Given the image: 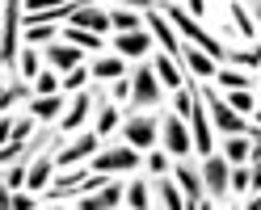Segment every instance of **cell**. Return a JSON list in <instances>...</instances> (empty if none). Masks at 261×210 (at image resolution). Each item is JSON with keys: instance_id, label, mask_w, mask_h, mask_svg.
<instances>
[{"instance_id": "1", "label": "cell", "mask_w": 261, "mask_h": 210, "mask_svg": "<svg viewBox=\"0 0 261 210\" xmlns=\"http://www.w3.org/2000/svg\"><path fill=\"white\" fill-rule=\"evenodd\" d=\"M165 17H169V25L177 29V34H181V38H190V42L198 46L202 55H211L215 63H219V59H227V46H223L219 38H211V34H206V29L190 17V13H186L181 5H165Z\"/></svg>"}, {"instance_id": "2", "label": "cell", "mask_w": 261, "mask_h": 210, "mask_svg": "<svg viewBox=\"0 0 261 210\" xmlns=\"http://www.w3.org/2000/svg\"><path fill=\"white\" fill-rule=\"evenodd\" d=\"M97 131H85V135H76L72 143H55V168L63 172V168H76V164H85V160H93L97 156Z\"/></svg>"}, {"instance_id": "3", "label": "cell", "mask_w": 261, "mask_h": 210, "mask_svg": "<svg viewBox=\"0 0 261 210\" xmlns=\"http://www.w3.org/2000/svg\"><path fill=\"white\" fill-rule=\"evenodd\" d=\"M122 139H126L135 152H152L156 143H160V118H156V114L126 118V122H122Z\"/></svg>"}, {"instance_id": "4", "label": "cell", "mask_w": 261, "mask_h": 210, "mask_svg": "<svg viewBox=\"0 0 261 210\" xmlns=\"http://www.w3.org/2000/svg\"><path fill=\"white\" fill-rule=\"evenodd\" d=\"M202 189L206 198H219V202L232 193V164L223 156H202Z\"/></svg>"}, {"instance_id": "5", "label": "cell", "mask_w": 261, "mask_h": 210, "mask_svg": "<svg viewBox=\"0 0 261 210\" xmlns=\"http://www.w3.org/2000/svg\"><path fill=\"white\" fill-rule=\"evenodd\" d=\"M93 172H135L139 168V152L130 147V143H122V147H106V152H97L93 156V164H89Z\"/></svg>"}, {"instance_id": "6", "label": "cell", "mask_w": 261, "mask_h": 210, "mask_svg": "<svg viewBox=\"0 0 261 210\" xmlns=\"http://www.w3.org/2000/svg\"><path fill=\"white\" fill-rule=\"evenodd\" d=\"M160 143H165V152L169 156H190V147H194V135H190V126H186V118L181 114H165V126H160Z\"/></svg>"}, {"instance_id": "7", "label": "cell", "mask_w": 261, "mask_h": 210, "mask_svg": "<svg viewBox=\"0 0 261 210\" xmlns=\"http://www.w3.org/2000/svg\"><path fill=\"white\" fill-rule=\"evenodd\" d=\"M126 202V185L122 181H106L97 193H80L76 198V210H114Z\"/></svg>"}, {"instance_id": "8", "label": "cell", "mask_w": 261, "mask_h": 210, "mask_svg": "<svg viewBox=\"0 0 261 210\" xmlns=\"http://www.w3.org/2000/svg\"><path fill=\"white\" fill-rule=\"evenodd\" d=\"M130 101L135 105H160V80L152 72V63H139L130 76Z\"/></svg>"}, {"instance_id": "9", "label": "cell", "mask_w": 261, "mask_h": 210, "mask_svg": "<svg viewBox=\"0 0 261 210\" xmlns=\"http://www.w3.org/2000/svg\"><path fill=\"white\" fill-rule=\"evenodd\" d=\"M97 93H101V84H97L93 93H89V88H80V93L72 97L68 114H63V122H59V131H63V135H72V131H80V126L89 122V114H93V105H97Z\"/></svg>"}, {"instance_id": "10", "label": "cell", "mask_w": 261, "mask_h": 210, "mask_svg": "<svg viewBox=\"0 0 261 210\" xmlns=\"http://www.w3.org/2000/svg\"><path fill=\"white\" fill-rule=\"evenodd\" d=\"M59 139H63V135H59ZM59 139H55V143H59ZM55 143L30 160V172H25V189H30V193H34V189H46V185L55 181V172H59V168H55Z\"/></svg>"}, {"instance_id": "11", "label": "cell", "mask_w": 261, "mask_h": 210, "mask_svg": "<svg viewBox=\"0 0 261 210\" xmlns=\"http://www.w3.org/2000/svg\"><path fill=\"white\" fill-rule=\"evenodd\" d=\"M68 25H76V29H89V34H101V38H106V34H114V29H110V9H101L97 0H89L85 9H76Z\"/></svg>"}, {"instance_id": "12", "label": "cell", "mask_w": 261, "mask_h": 210, "mask_svg": "<svg viewBox=\"0 0 261 210\" xmlns=\"http://www.w3.org/2000/svg\"><path fill=\"white\" fill-rule=\"evenodd\" d=\"M42 59H46V68H51V72H72V68L85 63V51L72 46V42H46Z\"/></svg>"}, {"instance_id": "13", "label": "cell", "mask_w": 261, "mask_h": 210, "mask_svg": "<svg viewBox=\"0 0 261 210\" xmlns=\"http://www.w3.org/2000/svg\"><path fill=\"white\" fill-rule=\"evenodd\" d=\"M152 198L160 202V210H186V193H181V185L173 181V172L152 176Z\"/></svg>"}, {"instance_id": "14", "label": "cell", "mask_w": 261, "mask_h": 210, "mask_svg": "<svg viewBox=\"0 0 261 210\" xmlns=\"http://www.w3.org/2000/svg\"><path fill=\"white\" fill-rule=\"evenodd\" d=\"M152 34H148V25H143V29H130V34H118V38H114V51H118L122 59H143V55H148L152 51Z\"/></svg>"}, {"instance_id": "15", "label": "cell", "mask_w": 261, "mask_h": 210, "mask_svg": "<svg viewBox=\"0 0 261 210\" xmlns=\"http://www.w3.org/2000/svg\"><path fill=\"white\" fill-rule=\"evenodd\" d=\"M89 76L97 80V84H106V80L114 84V80L126 76V59H122V55H97V59L89 63Z\"/></svg>"}, {"instance_id": "16", "label": "cell", "mask_w": 261, "mask_h": 210, "mask_svg": "<svg viewBox=\"0 0 261 210\" xmlns=\"http://www.w3.org/2000/svg\"><path fill=\"white\" fill-rule=\"evenodd\" d=\"M181 63L194 72V80H206V76H215V68H219V63L211 59V55H202L198 46H181Z\"/></svg>"}, {"instance_id": "17", "label": "cell", "mask_w": 261, "mask_h": 210, "mask_svg": "<svg viewBox=\"0 0 261 210\" xmlns=\"http://www.w3.org/2000/svg\"><path fill=\"white\" fill-rule=\"evenodd\" d=\"M173 181L181 185L186 198H202V193H206V189H202V172L194 168V164H177V168H173Z\"/></svg>"}, {"instance_id": "18", "label": "cell", "mask_w": 261, "mask_h": 210, "mask_svg": "<svg viewBox=\"0 0 261 210\" xmlns=\"http://www.w3.org/2000/svg\"><path fill=\"white\" fill-rule=\"evenodd\" d=\"M152 72H156V80H165V88H173V93L186 84V76L177 72V59L173 55H156L152 59Z\"/></svg>"}, {"instance_id": "19", "label": "cell", "mask_w": 261, "mask_h": 210, "mask_svg": "<svg viewBox=\"0 0 261 210\" xmlns=\"http://www.w3.org/2000/svg\"><path fill=\"white\" fill-rule=\"evenodd\" d=\"M223 160H227V164H249V160H253V143H249V135H227V143H223Z\"/></svg>"}, {"instance_id": "20", "label": "cell", "mask_w": 261, "mask_h": 210, "mask_svg": "<svg viewBox=\"0 0 261 210\" xmlns=\"http://www.w3.org/2000/svg\"><path fill=\"white\" fill-rule=\"evenodd\" d=\"M118 126H122V122H118V109L106 101V93H97V135L106 139V135L118 131Z\"/></svg>"}, {"instance_id": "21", "label": "cell", "mask_w": 261, "mask_h": 210, "mask_svg": "<svg viewBox=\"0 0 261 210\" xmlns=\"http://www.w3.org/2000/svg\"><path fill=\"white\" fill-rule=\"evenodd\" d=\"M59 109H63V97H59V93H51V97H30V118L51 122V118H59Z\"/></svg>"}, {"instance_id": "22", "label": "cell", "mask_w": 261, "mask_h": 210, "mask_svg": "<svg viewBox=\"0 0 261 210\" xmlns=\"http://www.w3.org/2000/svg\"><path fill=\"white\" fill-rule=\"evenodd\" d=\"M59 38L72 42V46H80V51H101V42H106L101 34H89V29H76V25H63Z\"/></svg>"}, {"instance_id": "23", "label": "cell", "mask_w": 261, "mask_h": 210, "mask_svg": "<svg viewBox=\"0 0 261 210\" xmlns=\"http://www.w3.org/2000/svg\"><path fill=\"white\" fill-rule=\"evenodd\" d=\"M110 29H114V34H130V29H143L139 9H110Z\"/></svg>"}, {"instance_id": "24", "label": "cell", "mask_w": 261, "mask_h": 210, "mask_svg": "<svg viewBox=\"0 0 261 210\" xmlns=\"http://www.w3.org/2000/svg\"><path fill=\"white\" fill-rule=\"evenodd\" d=\"M253 76L249 72H232V68H215V88L219 93H236V88H249Z\"/></svg>"}, {"instance_id": "25", "label": "cell", "mask_w": 261, "mask_h": 210, "mask_svg": "<svg viewBox=\"0 0 261 210\" xmlns=\"http://www.w3.org/2000/svg\"><path fill=\"white\" fill-rule=\"evenodd\" d=\"M126 206L130 210H152V181H130L126 185Z\"/></svg>"}, {"instance_id": "26", "label": "cell", "mask_w": 261, "mask_h": 210, "mask_svg": "<svg viewBox=\"0 0 261 210\" xmlns=\"http://www.w3.org/2000/svg\"><path fill=\"white\" fill-rule=\"evenodd\" d=\"M38 68H42V59H38V51H34V46L25 42V46H21V55H17V76L30 84V80L38 76Z\"/></svg>"}, {"instance_id": "27", "label": "cell", "mask_w": 261, "mask_h": 210, "mask_svg": "<svg viewBox=\"0 0 261 210\" xmlns=\"http://www.w3.org/2000/svg\"><path fill=\"white\" fill-rule=\"evenodd\" d=\"M232 25L240 38H257V25H253V13L240 5V0H232Z\"/></svg>"}, {"instance_id": "28", "label": "cell", "mask_w": 261, "mask_h": 210, "mask_svg": "<svg viewBox=\"0 0 261 210\" xmlns=\"http://www.w3.org/2000/svg\"><path fill=\"white\" fill-rule=\"evenodd\" d=\"M223 101L236 109V114H244V118H253V109H257V101H253V93L249 88H236V93H223Z\"/></svg>"}, {"instance_id": "29", "label": "cell", "mask_w": 261, "mask_h": 210, "mask_svg": "<svg viewBox=\"0 0 261 210\" xmlns=\"http://www.w3.org/2000/svg\"><path fill=\"white\" fill-rule=\"evenodd\" d=\"M63 88V76L59 72H38L34 76V97H51V93H59Z\"/></svg>"}, {"instance_id": "30", "label": "cell", "mask_w": 261, "mask_h": 210, "mask_svg": "<svg viewBox=\"0 0 261 210\" xmlns=\"http://www.w3.org/2000/svg\"><path fill=\"white\" fill-rule=\"evenodd\" d=\"M30 46H46V42H55V25H25V34H21Z\"/></svg>"}, {"instance_id": "31", "label": "cell", "mask_w": 261, "mask_h": 210, "mask_svg": "<svg viewBox=\"0 0 261 210\" xmlns=\"http://www.w3.org/2000/svg\"><path fill=\"white\" fill-rule=\"evenodd\" d=\"M227 63H240V68H261V42L257 46H249V51H227Z\"/></svg>"}, {"instance_id": "32", "label": "cell", "mask_w": 261, "mask_h": 210, "mask_svg": "<svg viewBox=\"0 0 261 210\" xmlns=\"http://www.w3.org/2000/svg\"><path fill=\"white\" fill-rule=\"evenodd\" d=\"M89 84V63H80V68H72V72H63V88L68 93H80Z\"/></svg>"}, {"instance_id": "33", "label": "cell", "mask_w": 261, "mask_h": 210, "mask_svg": "<svg viewBox=\"0 0 261 210\" xmlns=\"http://www.w3.org/2000/svg\"><path fill=\"white\" fill-rule=\"evenodd\" d=\"M21 97H30V84L21 80V84H9V88H0V114H5L9 105H17Z\"/></svg>"}, {"instance_id": "34", "label": "cell", "mask_w": 261, "mask_h": 210, "mask_svg": "<svg viewBox=\"0 0 261 210\" xmlns=\"http://www.w3.org/2000/svg\"><path fill=\"white\" fill-rule=\"evenodd\" d=\"M244 189H253V172L244 164H232V193H244Z\"/></svg>"}, {"instance_id": "35", "label": "cell", "mask_w": 261, "mask_h": 210, "mask_svg": "<svg viewBox=\"0 0 261 210\" xmlns=\"http://www.w3.org/2000/svg\"><path fill=\"white\" fill-rule=\"evenodd\" d=\"M148 168H152L156 176H165V172H173V168H169V152H160V147H152V152H148Z\"/></svg>"}, {"instance_id": "36", "label": "cell", "mask_w": 261, "mask_h": 210, "mask_svg": "<svg viewBox=\"0 0 261 210\" xmlns=\"http://www.w3.org/2000/svg\"><path fill=\"white\" fill-rule=\"evenodd\" d=\"M38 202H34V193L30 189H13V210H34Z\"/></svg>"}, {"instance_id": "37", "label": "cell", "mask_w": 261, "mask_h": 210, "mask_svg": "<svg viewBox=\"0 0 261 210\" xmlns=\"http://www.w3.org/2000/svg\"><path fill=\"white\" fill-rule=\"evenodd\" d=\"M30 131H34V118H25V122H17V126H13V139H17V143H30V139H34Z\"/></svg>"}, {"instance_id": "38", "label": "cell", "mask_w": 261, "mask_h": 210, "mask_svg": "<svg viewBox=\"0 0 261 210\" xmlns=\"http://www.w3.org/2000/svg\"><path fill=\"white\" fill-rule=\"evenodd\" d=\"M21 5H25V13H46V9L63 5V0H21Z\"/></svg>"}, {"instance_id": "39", "label": "cell", "mask_w": 261, "mask_h": 210, "mask_svg": "<svg viewBox=\"0 0 261 210\" xmlns=\"http://www.w3.org/2000/svg\"><path fill=\"white\" fill-rule=\"evenodd\" d=\"M186 13H190V17H202V13H206V0H186V5H181Z\"/></svg>"}, {"instance_id": "40", "label": "cell", "mask_w": 261, "mask_h": 210, "mask_svg": "<svg viewBox=\"0 0 261 210\" xmlns=\"http://www.w3.org/2000/svg\"><path fill=\"white\" fill-rule=\"evenodd\" d=\"M13 126H17V122H9V118H0V147H5V143L13 139Z\"/></svg>"}, {"instance_id": "41", "label": "cell", "mask_w": 261, "mask_h": 210, "mask_svg": "<svg viewBox=\"0 0 261 210\" xmlns=\"http://www.w3.org/2000/svg\"><path fill=\"white\" fill-rule=\"evenodd\" d=\"M0 210H13V189L0 181Z\"/></svg>"}, {"instance_id": "42", "label": "cell", "mask_w": 261, "mask_h": 210, "mask_svg": "<svg viewBox=\"0 0 261 210\" xmlns=\"http://www.w3.org/2000/svg\"><path fill=\"white\" fill-rule=\"evenodd\" d=\"M114 97H118V101H122V97H130V80H126V76L114 80Z\"/></svg>"}, {"instance_id": "43", "label": "cell", "mask_w": 261, "mask_h": 210, "mask_svg": "<svg viewBox=\"0 0 261 210\" xmlns=\"http://www.w3.org/2000/svg\"><path fill=\"white\" fill-rule=\"evenodd\" d=\"M118 5H130V9H143V13H148V9H156V0H118Z\"/></svg>"}, {"instance_id": "44", "label": "cell", "mask_w": 261, "mask_h": 210, "mask_svg": "<svg viewBox=\"0 0 261 210\" xmlns=\"http://www.w3.org/2000/svg\"><path fill=\"white\" fill-rule=\"evenodd\" d=\"M249 143H253V160H261V126L249 135Z\"/></svg>"}, {"instance_id": "45", "label": "cell", "mask_w": 261, "mask_h": 210, "mask_svg": "<svg viewBox=\"0 0 261 210\" xmlns=\"http://www.w3.org/2000/svg\"><path fill=\"white\" fill-rule=\"evenodd\" d=\"M249 172H253V189H261V160H257V164H253Z\"/></svg>"}, {"instance_id": "46", "label": "cell", "mask_w": 261, "mask_h": 210, "mask_svg": "<svg viewBox=\"0 0 261 210\" xmlns=\"http://www.w3.org/2000/svg\"><path fill=\"white\" fill-rule=\"evenodd\" d=\"M253 21L261 25V0H253Z\"/></svg>"}, {"instance_id": "47", "label": "cell", "mask_w": 261, "mask_h": 210, "mask_svg": "<svg viewBox=\"0 0 261 210\" xmlns=\"http://www.w3.org/2000/svg\"><path fill=\"white\" fill-rule=\"evenodd\" d=\"M244 210H261V198H249V202H244Z\"/></svg>"}, {"instance_id": "48", "label": "cell", "mask_w": 261, "mask_h": 210, "mask_svg": "<svg viewBox=\"0 0 261 210\" xmlns=\"http://www.w3.org/2000/svg\"><path fill=\"white\" fill-rule=\"evenodd\" d=\"M253 118H257V126H261V109H253Z\"/></svg>"}, {"instance_id": "49", "label": "cell", "mask_w": 261, "mask_h": 210, "mask_svg": "<svg viewBox=\"0 0 261 210\" xmlns=\"http://www.w3.org/2000/svg\"><path fill=\"white\" fill-rule=\"evenodd\" d=\"M0 13H5V0H0Z\"/></svg>"}, {"instance_id": "50", "label": "cell", "mask_w": 261, "mask_h": 210, "mask_svg": "<svg viewBox=\"0 0 261 210\" xmlns=\"http://www.w3.org/2000/svg\"><path fill=\"white\" fill-rule=\"evenodd\" d=\"M0 181H5V168H0Z\"/></svg>"}, {"instance_id": "51", "label": "cell", "mask_w": 261, "mask_h": 210, "mask_svg": "<svg viewBox=\"0 0 261 210\" xmlns=\"http://www.w3.org/2000/svg\"><path fill=\"white\" fill-rule=\"evenodd\" d=\"M156 5H165V0H156Z\"/></svg>"}, {"instance_id": "52", "label": "cell", "mask_w": 261, "mask_h": 210, "mask_svg": "<svg viewBox=\"0 0 261 210\" xmlns=\"http://www.w3.org/2000/svg\"><path fill=\"white\" fill-rule=\"evenodd\" d=\"M0 42H5V34H0Z\"/></svg>"}, {"instance_id": "53", "label": "cell", "mask_w": 261, "mask_h": 210, "mask_svg": "<svg viewBox=\"0 0 261 210\" xmlns=\"http://www.w3.org/2000/svg\"><path fill=\"white\" fill-rule=\"evenodd\" d=\"M55 210H63V206H55Z\"/></svg>"}]
</instances>
